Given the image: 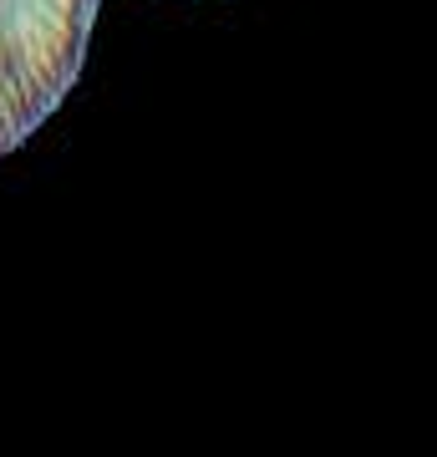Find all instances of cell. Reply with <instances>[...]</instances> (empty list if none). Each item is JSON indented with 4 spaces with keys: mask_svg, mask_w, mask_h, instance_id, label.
Returning <instances> with one entry per match:
<instances>
[{
    "mask_svg": "<svg viewBox=\"0 0 437 457\" xmlns=\"http://www.w3.org/2000/svg\"><path fill=\"white\" fill-rule=\"evenodd\" d=\"M11 87V46H5V31H0V97Z\"/></svg>",
    "mask_w": 437,
    "mask_h": 457,
    "instance_id": "obj_1",
    "label": "cell"
}]
</instances>
